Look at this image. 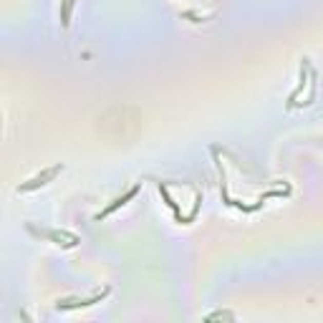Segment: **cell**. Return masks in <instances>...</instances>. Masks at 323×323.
Returning a JSON list of instances; mask_svg holds the SVG:
<instances>
[{
	"label": "cell",
	"mask_w": 323,
	"mask_h": 323,
	"mask_svg": "<svg viewBox=\"0 0 323 323\" xmlns=\"http://www.w3.org/2000/svg\"><path fill=\"white\" fill-rule=\"evenodd\" d=\"M28 230L33 233V235L38 237H48V240H53L56 245H63V248H73V245H79L81 240L73 235V233H66V230H38V227H33V225H28Z\"/></svg>",
	"instance_id": "1"
},
{
	"label": "cell",
	"mask_w": 323,
	"mask_h": 323,
	"mask_svg": "<svg viewBox=\"0 0 323 323\" xmlns=\"http://www.w3.org/2000/svg\"><path fill=\"white\" fill-rule=\"evenodd\" d=\"M61 169H63V164H53V167L43 169L41 175H35L33 179H28V182H23V184H18V192H33V189H38V187L48 184V182H51L53 177L59 175Z\"/></svg>",
	"instance_id": "2"
},
{
	"label": "cell",
	"mask_w": 323,
	"mask_h": 323,
	"mask_svg": "<svg viewBox=\"0 0 323 323\" xmlns=\"http://www.w3.org/2000/svg\"><path fill=\"white\" fill-rule=\"evenodd\" d=\"M139 189H142V182H137L134 187H129V189H126V192H124L121 197H117V200H114V202H111L109 207H104V210H101V212H99V215H96L93 220H96V222H101V220H104V217H109V215H111L114 210H119V207H124L126 202H129V200H134V197L139 195Z\"/></svg>",
	"instance_id": "3"
},
{
	"label": "cell",
	"mask_w": 323,
	"mask_h": 323,
	"mask_svg": "<svg viewBox=\"0 0 323 323\" xmlns=\"http://www.w3.org/2000/svg\"><path fill=\"white\" fill-rule=\"evenodd\" d=\"M109 295V288H104L101 293L91 295L86 300H81V298H68V300H59L56 303V311H71V308H88V306H93V303H101V298H106Z\"/></svg>",
	"instance_id": "4"
},
{
	"label": "cell",
	"mask_w": 323,
	"mask_h": 323,
	"mask_svg": "<svg viewBox=\"0 0 323 323\" xmlns=\"http://www.w3.org/2000/svg\"><path fill=\"white\" fill-rule=\"evenodd\" d=\"M306 73H308V61H303V63H300V84H298V86H295V91L288 96V109L295 104L298 93H300V91H303V86H306Z\"/></svg>",
	"instance_id": "5"
},
{
	"label": "cell",
	"mask_w": 323,
	"mask_h": 323,
	"mask_svg": "<svg viewBox=\"0 0 323 323\" xmlns=\"http://www.w3.org/2000/svg\"><path fill=\"white\" fill-rule=\"evenodd\" d=\"M71 10H73V0H63V8H61V26L68 28L71 23Z\"/></svg>",
	"instance_id": "6"
},
{
	"label": "cell",
	"mask_w": 323,
	"mask_h": 323,
	"mask_svg": "<svg viewBox=\"0 0 323 323\" xmlns=\"http://www.w3.org/2000/svg\"><path fill=\"white\" fill-rule=\"evenodd\" d=\"M217 318H230V321H233L235 313H230V311H217V313H210V316H207V321H217Z\"/></svg>",
	"instance_id": "7"
}]
</instances>
